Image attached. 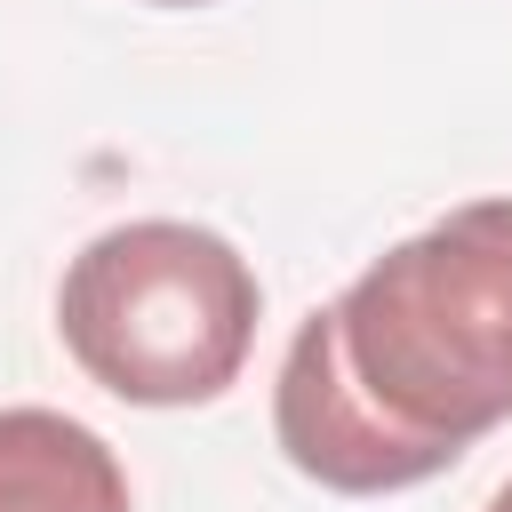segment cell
I'll use <instances>...</instances> for the list:
<instances>
[{
  "label": "cell",
  "instance_id": "5b68a950",
  "mask_svg": "<svg viewBox=\"0 0 512 512\" xmlns=\"http://www.w3.org/2000/svg\"><path fill=\"white\" fill-rule=\"evenodd\" d=\"M152 8H200V0H152Z\"/></svg>",
  "mask_w": 512,
  "mask_h": 512
},
{
  "label": "cell",
  "instance_id": "7a4b0ae2",
  "mask_svg": "<svg viewBox=\"0 0 512 512\" xmlns=\"http://www.w3.org/2000/svg\"><path fill=\"white\" fill-rule=\"evenodd\" d=\"M256 272L248 256L184 216H136L96 232L56 288L64 352L136 408L216 400L256 344Z\"/></svg>",
  "mask_w": 512,
  "mask_h": 512
},
{
  "label": "cell",
  "instance_id": "277c9868",
  "mask_svg": "<svg viewBox=\"0 0 512 512\" xmlns=\"http://www.w3.org/2000/svg\"><path fill=\"white\" fill-rule=\"evenodd\" d=\"M488 512H512V480H504V488H496V496H488Z\"/></svg>",
  "mask_w": 512,
  "mask_h": 512
},
{
  "label": "cell",
  "instance_id": "3957f363",
  "mask_svg": "<svg viewBox=\"0 0 512 512\" xmlns=\"http://www.w3.org/2000/svg\"><path fill=\"white\" fill-rule=\"evenodd\" d=\"M0 512H128V472L88 424L0 408Z\"/></svg>",
  "mask_w": 512,
  "mask_h": 512
},
{
  "label": "cell",
  "instance_id": "6da1fadb",
  "mask_svg": "<svg viewBox=\"0 0 512 512\" xmlns=\"http://www.w3.org/2000/svg\"><path fill=\"white\" fill-rule=\"evenodd\" d=\"M512 416V200H472L320 304L272 384L280 456L336 496L448 472Z\"/></svg>",
  "mask_w": 512,
  "mask_h": 512
}]
</instances>
